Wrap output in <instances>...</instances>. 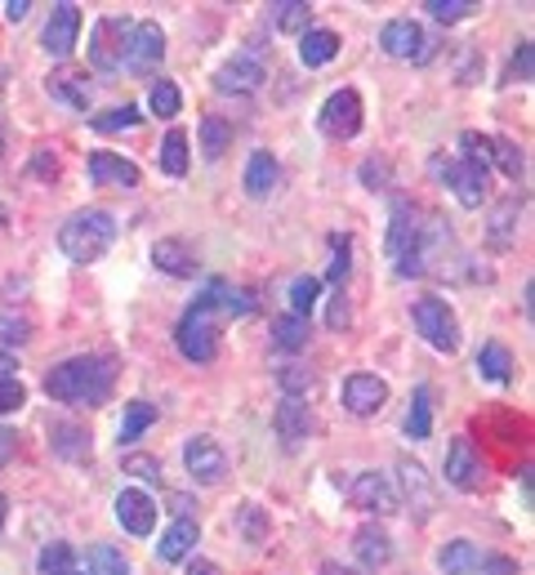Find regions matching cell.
<instances>
[{"mask_svg": "<svg viewBox=\"0 0 535 575\" xmlns=\"http://www.w3.org/2000/svg\"><path fill=\"white\" fill-rule=\"evenodd\" d=\"M438 246H442L438 219L419 223V210L406 205V201H397L393 205V223H388V259H393V268L402 277H419V273L434 268Z\"/></svg>", "mask_w": 535, "mask_h": 575, "instance_id": "obj_1", "label": "cell"}, {"mask_svg": "<svg viewBox=\"0 0 535 575\" xmlns=\"http://www.w3.org/2000/svg\"><path fill=\"white\" fill-rule=\"evenodd\" d=\"M113 380H117L113 358H72V362H63L45 375V393L54 402L98 406L107 393H113Z\"/></svg>", "mask_w": 535, "mask_h": 575, "instance_id": "obj_2", "label": "cell"}, {"mask_svg": "<svg viewBox=\"0 0 535 575\" xmlns=\"http://www.w3.org/2000/svg\"><path fill=\"white\" fill-rule=\"evenodd\" d=\"M117 242V219L107 210H76L63 227H58V251L72 264H94L113 251Z\"/></svg>", "mask_w": 535, "mask_h": 575, "instance_id": "obj_3", "label": "cell"}, {"mask_svg": "<svg viewBox=\"0 0 535 575\" xmlns=\"http://www.w3.org/2000/svg\"><path fill=\"white\" fill-rule=\"evenodd\" d=\"M415 330L434 343L438 353H456L460 349V321L447 308V299H438V295H424L415 304Z\"/></svg>", "mask_w": 535, "mask_h": 575, "instance_id": "obj_4", "label": "cell"}, {"mask_svg": "<svg viewBox=\"0 0 535 575\" xmlns=\"http://www.w3.org/2000/svg\"><path fill=\"white\" fill-rule=\"evenodd\" d=\"M174 343H179V353L188 358V362H214V353H220V330H214V317L205 312V308H188L183 312V321H179V330H174Z\"/></svg>", "mask_w": 535, "mask_h": 575, "instance_id": "obj_5", "label": "cell"}, {"mask_svg": "<svg viewBox=\"0 0 535 575\" xmlns=\"http://www.w3.org/2000/svg\"><path fill=\"white\" fill-rule=\"evenodd\" d=\"M161 58H165V32H161L157 23H135L130 36H126V50H121L126 72L152 76V72L161 67Z\"/></svg>", "mask_w": 535, "mask_h": 575, "instance_id": "obj_6", "label": "cell"}, {"mask_svg": "<svg viewBox=\"0 0 535 575\" xmlns=\"http://www.w3.org/2000/svg\"><path fill=\"white\" fill-rule=\"evenodd\" d=\"M183 465H188L192 482L214 487V482H224V473H228V455H224V446L214 441V437L196 433V437H188V446H183Z\"/></svg>", "mask_w": 535, "mask_h": 575, "instance_id": "obj_7", "label": "cell"}, {"mask_svg": "<svg viewBox=\"0 0 535 575\" xmlns=\"http://www.w3.org/2000/svg\"><path fill=\"white\" fill-rule=\"evenodd\" d=\"M268 67H264V54L259 50H237L220 72H214V85L224 94H255L264 85Z\"/></svg>", "mask_w": 535, "mask_h": 575, "instance_id": "obj_8", "label": "cell"}, {"mask_svg": "<svg viewBox=\"0 0 535 575\" xmlns=\"http://www.w3.org/2000/svg\"><path fill=\"white\" fill-rule=\"evenodd\" d=\"M434 170H438V179L456 192V201L464 205V210H478L482 201H486V174L478 170V166H469V161H434Z\"/></svg>", "mask_w": 535, "mask_h": 575, "instance_id": "obj_9", "label": "cell"}, {"mask_svg": "<svg viewBox=\"0 0 535 575\" xmlns=\"http://www.w3.org/2000/svg\"><path fill=\"white\" fill-rule=\"evenodd\" d=\"M321 130L331 139H353L362 130V98L357 89H335L327 103H321Z\"/></svg>", "mask_w": 535, "mask_h": 575, "instance_id": "obj_10", "label": "cell"}, {"mask_svg": "<svg viewBox=\"0 0 535 575\" xmlns=\"http://www.w3.org/2000/svg\"><path fill=\"white\" fill-rule=\"evenodd\" d=\"M379 45H384L388 58H406V63L428 58V36H424V28H419L415 19H393V23H384Z\"/></svg>", "mask_w": 535, "mask_h": 575, "instance_id": "obj_11", "label": "cell"}, {"mask_svg": "<svg viewBox=\"0 0 535 575\" xmlns=\"http://www.w3.org/2000/svg\"><path fill=\"white\" fill-rule=\"evenodd\" d=\"M126 36H130V28H126L121 19H98V23H94V36H89V63H94L98 72L121 67Z\"/></svg>", "mask_w": 535, "mask_h": 575, "instance_id": "obj_12", "label": "cell"}, {"mask_svg": "<svg viewBox=\"0 0 535 575\" xmlns=\"http://www.w3.org/2000/svg\"><path fill=\"white\" fill-rule=\"evenodd\" d=\"M81 41V6H72V0H63V6H54L50 23H45V54L50 58H67Z\"/></svg>", "mask_w": 535, "mask_h": 575, "instance_id": "obj_13", "label": "cell"}, {"mask_svg": "<svg viewBox=\"0 0 535 575\" xmlns=\"http://www.w3.org/2000/svg\"><path fill=\"white\" fill-rule=\"evenodd\" d=\"M349 500H353V509H362V513H379V518L397 513V496H393V487L384 482V473H357V478L349 482Z\"/></svg>", "mask_w": 535, "mask_h": 575, "instance_id": "obj_14", "label": "cell"}, {"mask_svg": "<svg viewBox=\"0 0 535 575\" xmlns=\"http://www.w3.org/2000/svg\"><path fill=\"white\" fill-rule=\"evenodd\" d=\"M447 482L456 491H478L482 487V459H478L469 437H456L451 450H447Z\"/></svg>", "mask_w": 535, "mask_h": 575, "instance_id": "obj_15", "label": "cell"}, {"mask_svg": "<svg viewBox=\"0 0 535 575\" xmlns=\"http://www.w3.org/2000/svg\"><path fill=\"white\" fill-rule=\"evenodd\" d=\"M89 183L98 188H139V166L117 152H89Z\"/></svg>", "mask_w": 535, "mask_h": 575, "instance_id": "obj_16", "label": "cell"}, {"mask_svg": "<svg viewBox=\"0 0 535 575\" xmlns=\"http://www.w3.org/2000/svg\"><path fill=\"white\" fill-rule=\"evenodd\" d=\"M397 478H402V496H406V504L415 509V518H419V522L434 518L438 496H434V487H428L424 465H415V459H397Z\"/></svg>", "mask_w": 535, "mask_h": 575, "instance_id": "obj_17", "label": "cell"}, {"mask_svg": "<svg viewBox=\"0 0 535 575\" xmlns=\"http://www.w3.org/2000/svg\"><path fill=\"white\" fill-rule=\"evenodd\" d=\"M384 402H388V384L379 380V375H349V384H344V406L353 411V415H379L384 411Z\"/></svg>", "mask_w": 535, "mask_h": 575, "instance_id": "obj_18", "label": "cell"}, {"mask_svg": "<svg viewBox=\"0 0 535 575\" xmlns=\"http://www.w3.org/2000/svg\"><path fill=\"white\" fill-rule=\"evenodd\" d=\"M117 522L130 531V535H152L157 526V504L148 491H121L117 496Z\"/></svg>", "mask_w": 535, "mask_h": 575, "instance_id": "obj_19", "label": "cell"}, {"mask_svg": "<svg viewBox=\"0 0 535 575\" xmlns=\"http://www.w3.org/2000/svg\"><path fill=\"white\" fill-rule=\"evenodd\" d=\"M277 437L286 441V450H299L308 441V402L303 397H281V406H277Z\"/></svg>", "mask_w": 535, "mask_h": 575, "instance_id": "obj_20", "label": "cell"}, {"mask_svg": "<svg viewBox=\"0 0 535 575\" xmlns=\"http://www.w3.org/2000/svg\"><path fill=\"white\" fill-rule=\"evenodd\" d=\"M152 259H157V268L170 273V277H196V255L188 251V242L165 237V242L152 246Z\"/></svg>", "mask_w": 535, "mask_h": 575, "instance_id": "obj_21", "label": "cell"}, {"mask_svg": "<svg viewBox=\"0 0 535 575\" xmlns=\"http://www.w3.org/2000/svg\"><path fill=\"white\" fill-rule=\"evenodd\" d=\"M196 540H201V526H196L192 518H179V522H170V531L161 535L157 553H161V562H183Z\"/></svg>", "mask_w": 535, "mask_h": 575, "instance_id": "obj_22", "label": "cell"}, {"mask_svg": "<svg viewBox=\"0 0 535 575\" xmlns=\"http://www.w3.org/2000/svg\"><path fill=\"white\" fill-rule=\"evenodd\" d=\"M335 54H340V36L327 32V28H312V32L299 36V58H303V67H327Z\"/></svg>", "mask_w": 535, "mask_h": 575, "instance_id": "obj_23", "label": "cell"}, {"mask_svg": "<svg viewBox=\"0 0 535 575\" xmlns=\"http://www.w3.org/2000/svg\"><path fill=\"white\" fill-rule=\"evenodd\" d=\"M353 549H357L362 566H384V562L393 557V540H388L384 526H362V531L353 535Z\"/></svg>", "mask_w": 535, "mask_h": 575, "instance_id": "obj_24", "label": "cell"}, {"mask_svg": "<svg viewBox=\"0 0 535 575\" xmlns=\"http://www.w3.org/2000/svg\"><path fill=\"white\" fill-rule=\"evenodd\" d=\"M478 562H482V553H478L473 540H451V544H442V553H438V566H442L447 575H478Z\"/></svg>", "mask_w": 535, "mask_h": 575, "instance_id": "obj_25", "label": "cell"}, {"mask_svg": "<svg viewBox=\"0 0 535 575\" xmlns=\"http://www.w3.org/2000/svg\"><path fill=\"white\" fill-rule=\"evenodd\" d=\"M428 433H434V393H428L424 384L410 393V411H406V437L410 441H424Z\"/></svg>", "mask_w": 535, "mask_h": 575, "instance_id": "obj_26", "label": "cell"}, {"mask_svg": "<svg viewBox=\"0 0 535 575\" xmlns=\"http://www.w3.org/2000/svg\"><path fill=\"white\" fill-rule=\"evenodd\" d=\"M50 94L63 98V103L76 107V111H89V81H85L81 72H58V76H50Z\"/></svg>", "mask_w": 535, "mask_h": 575, "instance_id": "obj_27", "label": "cell"}, {"mask_svg": "<svg viewBox=\"0 0 535 575\" xmlns=\"http://www.w3.org/2000/svg\"><path fill=\"white\" fill-rule=\"evenodd\" d=\"M277 157L272 152H255L250 157V166H246V192L250 196H268L272 188H277Z\"/></svg>", "mask_w": 535, "mask_h": 575, "instance_id": "obj_28", "label": "cell"}, {"mask_svg": "<svg viewBox=\"0 0 535 575\" xmlns=\"http://www.w3.org/2000/svg\"><path fill=\"white\" fill-rule=\"evenodd\" d=\"M478 371H482V380H491V384H509V380H513V358H509L504 343H482Z\"/></svg>", "mask_w": 535, "mask_h": 575, "instance_id": "obj_29", "label": "cell"}, {"mask_svg": "<svg viewBox=\"0 0 535 575\" xmlns=\"http://www.w3.org/2000/svg\"><path fill=\"white\" fill-rule=\"evenodd\" d=\"M228 143H233V126H228L224 117H205V121H201V152H205L210 161H220V157L228 152Z\"/></svg>", "mask_w": 535, "mask_h": 575, "instance_id": "obj_30", "label": "cell"}, {"mask_svg": "<svg viewBox=\"0 0 535 575\" xmlns=\"http://www.w3.org/2000/svg\"><path fill=\"white\" fill-rule=\"evenodd\" d=\"M85 575H130V562H126V553L113 549V544H94Z\"/></svg>", "mask_w": 535, "mask_h": 575, "instance_id": "obj_31", "label": "cell"}, {"mask_svg": "<svg viewBox=\"0 0 535 575\" xmlns=\"http://www.w3.org/2000/svg\"><path fill=\"white\" fill-rule=\"evenodd\" d=\"M143 121V111L135 107V103H126V107H113V111H103V117H89V126L98 130V135H117V130H135Z\"/></svg>", "mask_w": 535, "mask_h": 575, "instance_id": "obj_32", "label": "cell"}, {"mask_svg": "<svg viewBox=\"0 0 535 575\" xmlns=\"http://www.w3.org/2000/svg\"><path fill=\"white\" fill-rule=\"evenodd\" d=\"M161 170L174 174V179L188 174V135H183V130H170V135H165V143H161Z\"/></svg>", "mask_w": 535, "mask_h": 575, "instance_id": "obj_33", "label": "cell"}, {"mask_svg": "<svg viewBox=\"0 0 535 575\" xmlns=\"http://www.w3.org/2000/svg\"><path fill=\"white\" fill-rule=\"evenodd\" d=\"M72 571H76V566H72V544H67V540H54V544L41 549L36 575H72Z\"/></svg>", "mask_w": 535, "mask_h": 575, "instance_id": "obj_34", "label": "cell"}, {"mask_svg": "<svg viewBox=\"0 0 535 575\" xmlns=\"http://www.w3.org/2000/svg\"><path fill=\"white\" fill-rule=\"evenodd\" d=\"M308 6H303V0H277V6H272V23H277V32H308Z\"/></svg>", "mask_w": 535, "mask_h": 575, "instance_id": "obj_35", "label": "cell"}, {"mask_svg": "<svg viewBox=\"0 0 535 575\" xmlns=\"http://www.w3.org/2000/svg\"><path fill=\"white\" fill-rule=\"evenodd\" d=\"M272 339H277V349H286V353H295V349H303L308 343V317H277V326H272Z\"/></svg>", "mask_w": 535, "mask_h": 575, "instance_id": "obj_36", "label": "cell"}, {"mask_svg": "<svg viewBox=\"0 0 535 575\" xmlns=\"http://www.w3.org/2000/svg\"><path fill=\"white\" fill-rule=\"evenodd\" d=\"M157 415H161V411H157L152 402H130V406H126V419H121V441L143 437V428H152Z\"/></svg>", "mask_w": 535, "mask_h": 575, "instance_id": "obj_37", "label": "cell"}, {"mask_svg": "<svg viewBox=\"0 0 535 575\" xmlns=\"http://www.w3.org/2000/svg\"><path fill=\"white\" fill-rule=\"evenodd\" d=\"M491 166H500L513 183L522 179V170H526V161H522V148L513 143V139H491Z\"/></svg>", "mask_w": 535, "mask_h": 575, "instance_id": "obj_38", "label": "cell"}, {"mask_svg": "<svg viewBox=\"0 0 535 575\" xmlns=\"http://www.w3.org/2000/svg\"><path fill=\"white\" fill-rule=\"evenodd\" d=\"M460 148H464L460 161H469V166H478L482 174H491V139H486V135L464 130V135H460Z\"/></svg>", "mask_w": 535, "mask_h": 575, "instance_id": "obj_39", "label": "cell"}, {"mask_svg": "<svg viewBox=\"0 0 535 575\" xmlns=\"http://www.w3.org/2000/svg\"><path fill=\"white\" fill-rule=\"evenodd\" d=\"M148 107L157 111V117H179V107H183V94H179V85H174V81H157V85H152V98H148Z\"/></svg>", "mask_w": 535, "mask_h": 575, "instance_id": "obj_40", "label": "cell"}, {"mask_svg": "<svg viewBox=\"0 0 535 575\" xmlns=\"http://www.w3.org/2000/svg\"><path fill=\"white\" fill-rule=\"evenodd\" d=\"M428 14H434L438 23H460V19H469L478 6H473V0H428V6H424Z\"/></svg>", "mask_w": 535, "mask_h": 575, "instance_id": "obj_41", "label": "cell"}, {"mask_svg": "<svg viewBox=\"0 0 535 575\" xmlns=\"http://www.w3.org/2000/svg\"><path fill=\"white\" fill-rule=\"evenodd\" d=\"M317 304V277H295L290 281V312L295 317H308Z\"/></svg>", "mask_w": 535, "mask_h": 575, "instance_id": "obj_42", "label": "cell"}, {"mask_svg": "<svg viewBox=\"0 0 535 575\" xmlns=\"http://www.w3.org/2000/svg\"><path fill=\"white\" fill-rule=\"evenodd\" d=\"M28 334H32V326H28V317H14V312H0V349H14V343H28Z\"/></svg>", "mask_w": 535, "mask_h": 575, "instance_id": "obj_43", "label": "cell"}, {"mask_svg": "<svg viewBox=\"0 0 535 575\" xmlns=\"http://www.w3.org/2000/svg\"><path fill=\"white\" fill-rule=\"evenodd\" d=\"M237 522H242V535H246L250 544H264V540H268V518L259 513V504H242Z\"/></svg>", "mask_w": 535, "mask_h": 575, "instance_id": "obj_44", "label": "cell"}, {"mask_svg": "<svg viewBox=\"0 0 535 575\" xmlns=\"http://www.w3.org/2000/svg\"><path fill=\"white\" fill-rule=\"evenodd\" d=\"M331 251H335V259H331V273H327V277H331L335 286H344V281H349V268H353V264H349L353 242H349L344 233H335V237H331Z\"/></svg>", "mask_w": 535, "mask_h": 575, "instance_id": "obj_45", "label": "cell"}, {"mask_svg": "<svg viewBox=\"0 0 535 575\" xmlns=\"http://www.w3.org/2000/svg\"><path fill=\"white\" fill-rule=\"evenodd\" d=\"M513 214H517V201H504L495 210V227H491V242L495 246H509L513 242Z\"/></svg>", "mask_w": 535, "mask_h": 575, "instance_id": "obj_46", "label": "cell"}, {"mask_svg": "<svg viewBox=\"0 0 535 575\" xmlns=\"http://www.w3.org/2000/svg\"><path fill=\"white\" fill-rule=\"evenodd\" d=\"M23 402H28V393H23V384H19V380H0V415L19 411Z\"/></svg>", "mask_w": 535, "mask_h": 575, "instance_id": "obj_47", "label": "cell"}, {"mask_svg": "<svg viewBox=\"0 0 535 575\" xmlns=\"http://www.w3.org/2000/svg\"><path fill=\"white\" fill-rule=\"evenodd\" d=\"M126 469L139 473V478H148V482H161V465H157V459H148V455H130Z\"/></svg>", "mask_w": 535, "mask_h": 575, "instance_id": "obj_48", "label": "cell"}, {"mask_svg": "<svg viewBox=\"0 0 535 575\" xmlns=\"http://www.w3.org/2000/svg\"><path fill=\"white\" fill-rule=\"evenodd\" d=\"M478 575H517V562L513 557H482Z\"/></svg>", "mask_w": 535, "mask_h": 575, "instance_id": "obj_49", "label": "cell"}, {"mask_svg": "<svg viewBox=\"0 0 535 575\" xmlns=\"http://www.w3.org/2000/svg\"><path fill=\"white\" fill-rule=\"evenodd\" d=\"M531 41H522L517 45V58H513V81H531Z\"/></svg>", "mask_w": 535, "mask_h": 575, "instance_id": "obj_50", "label": "cell"}, {"mask_svg": "<svg viewBox=\"0 0 535 575\" xmlns=\"http://www.w3.org/2000/svg\"><path fill=\"white\" fill-rule=\"evenodd\" d=\"M14 450H19V433H10V428H0V469L14 459Z\"/></svg>", "mask_w": 535, "mask_h": 575, "instance_id": "obj_51", "label": "cell"}, {"mask_svg": "<svg viewBox=\"0 0 535 575\" xmlns=\"http://www.w3.org/2000/svg\"><path fill=\"white\" fill-rule=\"evenodd\" d=\"M32 14V0H6V19L10 23H23Z\"/></svg>", "mask_w": 535, "mask_h": 575, "instance_id": "obj_52", "label": "cell"}, {"mask_svg": "<svg viewBox=\"0 0 535 575\" xmlns=\"http://www.w3.org/2000/svg\"><path fill=\"white\" fill-rule=\"evenodd\" d=\"M0 380H19V362H14V353H6V349H0Z\"/></svg>", "mask_w": 535, "mask_h": 575, "instance_id": "obj_53", "label": "cell"}, {"mask_svg": "<svg viewBox=\"0 0 535 575\" xmlns=\"http://www.w3.org/2000/svg\"><path fill=\"white\" fill-rule=\"evenodd\" d=\"M188 575H220V566H214V562H205V557H196V562L188 566Z\"/></svg>", "mask_w": 535, "mask_h": 575, "instance_id": "obj_54", "label": "cell"}, {"mask_svg": "<svg viewBox=\"0 0 535 575\" xmlns=\"http://www.w3.org/2000/svg\"><path fill=\"white\" fill-rule=\"evenodd\" d=\"M321 575H357V571H349V566H340V562H321Z\"/></svg>", "mask_w": 535, "mask_h": 575, "instance_id": "obj_55", "label": "cell"}, {"mask_svg": "<svg viewBox=\"0 0 535 575\" xmlns=\"http://www.w3.org/2000/svg\"><path fill=\"white\" fill-rule=\"evenodd\" d=\"M6 513H10V500L0 496V531H6Z\"/></svg>", "mask_w": 535, "mask_h": 575, "instance_id": "obj_56", "label": "cell"}, {"mask_svg": "<svg viewBox=\"0 0 535 575\" xmlns=\"http://www.w3.org/2000/svg\"><path fill=\"white\" fill-rule=\"evenodd\" d=\"M0 152H6V135H0Z\"/></svg>", "mask_w": 535, "mask_h": 575, "instance_id": "obj_57", "label": "cell"}, {"mask_svg": "<svg viewBox=\"0 0 535 575\" xmlns=\"http://www.w3.org/2000/svg\"><path fill=\"white\" fill-rule=\"evenodd\" d=\"M72 575H85V571H72Z\"/></svg>", "mask_w": 535, "mask_h": 575, "instance_id": "obj_58", "label": "cell"}]
</instances>
